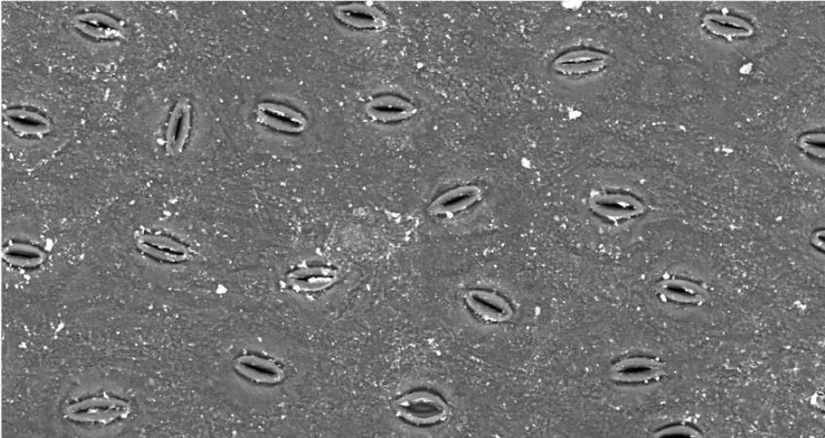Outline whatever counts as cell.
Returning <instances> with one entry per match:
<instances>
[{"mask_svg": "<svg viewBox=\"0 0 825 438\" xmlns=\"http://www.w3.org/2000/svg\"><path fill=\"white\" fill-rule=\"evenodd\" d=\"M481 196L480 188L473 186L462 187L444 193L434 200L429 208L431 215H447L463 211L473 205Z\"/></svg>", "mask_w": 825, "mask_h": 438, "instance_id": "7", "label": "cell"}, {"mask_svg": "<svg viewBox=\"0 0 825 438\" xmlns=\"http://www.w3.org/2000/svg\"><path fill=\"white\" fill-rule=\"evenodd\" d=\"M337 16L342 22L355 28H373L385 25V16L375 8L352 4L338 8Z\"/></svg>", "mask_w": 825, "mask_h": 438, "instance_id": "12", "label": "cell"}, {"mask_svg": "<svg viewBox=\"0 0 825 438\" xmlns=\"http://www.w3.org/2000/svg\"><path fill=\"white\" fill-rule=\"evenodd\" d=\"M237 370L248 378L261 383L279 382L283 375L279 366L257 356H243L239 359Z\"/></svg>", "mask_w": 825, "mask_h": 438, "instance_id": "11", "label": "cell"}, {"mask_svg": "<svg viewBox=\"0 0 825 438\" xmlns=\"http://www.w3.org/2000/svg\"><path fill=\"white\" fill-rule=\"evenodd\" d=\"M607 57L597 51L577 50L559 57L554 68L559 73L568 76L598 73L607 66Z\"/></svg>", "mask_w": 825, "mask_h": 438, "instance_id": "3", "label": "cell"}, {"mask_svg": "<svg viewBox=\"0 0 825 438\" xmlns=\"http://www.w3.org/2000/svg\"><path fill=\"white\" fill-rule=\"evenodd\" d=\"M654 438H702V434L694 427L679 425L659 431Z\"/></svg>", "mask_w": 825, "mask_h": 438, "instance_id": "15", "label": "cell"}, {"mask_svg": "<svg viewBox=\"0 0 825 438\" xmlns=\"http://www.w3.org/2000/svg\"><path fill=\"white\" fill-rule=\"evenodd\" d=\"M258 118L265 125L288 132H301L307 127V121L297 111L276 104L260 105Z\"/></svg>", "mask_w": 825, "mask_h": 438, "instance_id": "6", "label": "cell"}, {"mask_svg": "<svg viewBox=\"0 0 825 438\" xmlns=\"http://www.w3.org/2000/svg\"><path fill=\"white\" fill-rule=\"evenodd\" d=\"M591 208L609 219H631L643 213L645 208L635 197L623 195H604L591 200Z\"/></svg>", "mask_w": 825, "mask_h": 438, "instance_id": "4", "label": "cell"}, {"mask_svg": "<svg viewBox=\"0 0 825 438\" xmlns=\"http://www.w3.org/2000/svg\"><path fill=\"white\" fill-rule=\"evenodd\" d=\"M191 125V110L188 101L181 100L172 112L168 132L167 147L171 154H179L188 139Z\"/></svg>", "mask_w": 825, "mask_h": 438, "instance_id": "9", "label": "cell"}, {"mask_svg": "<svg viewBox=\"0 0 825 438\" xmlns=\"http://www.w3.org/2000/svg\"><path fill=\"white\" fill-rule=\"evenodd\" d=\"M705 27L712 34L726 38L746 37L752 33L751 26L745 20L727 15L708 16Z\"/></svg>", "mask_w": 825, "mask_h": 438, "instance_id": "13", "label": "cell"}, {"mask_svg": "<svg viewBox=\"0 0 825 438\" xmlns=\"http://www.w3.org/2000/svg\"><path fill=\"white\" fill-rule=\"evenodd\" d=\"M658 291L670 300L698 304L706 299V291L700 285L684 280L661 282Z\"/></svg>", "mask_w": 825, "mask_h": 438, "instance_id": "10", "label": "cell"}, {"mask_svg": "<svg viewBox=\"0 0 825 438\" xmlns=\"http://www.w3.org/2000/svg\"><path fill=\"white\" fill-rule=\"evenodd\" d=\"M131 410L128 402L105 394L69 404L65 410V416L67 419L78 423L109 424L125 419Z\"/></svg>", "mask_w": 825, "mask_h": 438, "instance_id": "1", "label": "cell"}, {"mask_svg": "<svg viewBox=\"0 0 825 438\" xmlns=\"http://www.w3.org/2000/svg\"><path fill=\"white\" fill-rule=\"evenodd\" d=\"M664 370V365L655 360L631 358L615 363L610 370V375L611 378L619 382L639 383L660 378Z\"/></svg>", "mask_w": 825, "mask_h": 438, "instance_id": "2", "label": "cell"}, {"mask_svg": "<svg viewBox=\"0 0 825 438\" xmlns=\"http://www.w3.org/2000/svg\"><path fill=\"white\" fill-rule=\"evenodd\" d=\"M9 119L18 129L22 131H44L48 127L44 119L36 115L23 114V112L20 111L10 115Z\"/></svg>", "mask_w": 825, "mask_h": 438, "instance_id": "14", "label": "cell"}, {"mask_svg": "<svg viewBox=\"0 0 825 438\" xmlns=\"http://www.w3.org/2000/svg\"><path fill=\"white\" fill-rule=\"evenodd\" d=\"M366 111L372 118L383 122L402 121L416 114V108L409 101L393 96L371 100Z\"/></svg>", "mask_w": 825, "mask_h": 438, "instance_id": "8", "label": "cell"}, {"mask_svg": "<svg viewBox=\"0 0 825 438\" xmlns=\"http://www.w3.org/2000/svg\"><path fill=\"white\" fill-rule=\"evenodd\" d=\"M465 301L476 314L488 321L506 322L513 315L511 305L493 292L472 291L466 294Z\"/></svg>", "mask_w": 825, "mask_h": 438, "instance_id": "5", "label": "cell"}]
</instances>
